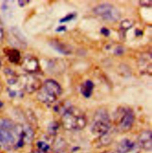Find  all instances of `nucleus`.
<instances>
[{"mask_svg": "<svg viewBox=\"0 0 152 153\" xmlns=\"http://www.w3.org/2000/svg\"><path fill=\"white\" fill-rule=\"evenodd\" d=\"M61 124L68 131L81 130L86 126V116L77 108L72 106L66 107L63 111Z\"/></svg>", "mask_w": 152, "mask_h": 153, "instance_id": "nucleus-1", "label": "nucleus"}, {"mask_svg": "<svg viewBox=\"0 0 152 153\" xmlns=\"http://www.w3.org/2000/svg\"><path fill=\"white\" fill-rule=\"evenodd\" d=\"M134 121V111L128 107H119L114 114V125L117 131L120 133H126L130 131Z\"/></svg>", "mask_w": 152, "mask_h": 153, "instance_id": "nucleus-2", "label": "nucleus"}, {"mask_svg": "<svg viewBox=\"0 0 152 153\" xmlns=\"http://www.w3.org/2000/svg\"><path fill=\"white\" fill-rule=\"evenodd\" d=\"M111 126V120L108 112L105 109L96 111L91 126L93 135L98 138H102L109 132Z\"/></svg>", "mask_w": 152, "mask_h": 153, "instance_id": "nucleus-3", "label": "nucleus"}, {"mask_svg": "<svg viewBox=\"0 0 152 153\" xmlns=\"http://www.w3.org/2000/svg\"><path fill=\"white\" fill-rule=\"evenodd\" d=\"M62 93L61 85L55 80L46 79L37 94L38 100L42 103L50 104L54 102Z\"/></svg>", "mask_w": 152, "mask_h": 153, "instance_id": "nucleus-4", "label": "nucleus"}, {"mask_svg": "<svg viewBox=\"0 0 152 153\" xmlns=\"http://www.w3.org/2000/svg\"><path fill=\"white\" fill-rule=\"evenodd\" d=\"M93 12L104 20L110 22H116L121 18L119 11L110 4H100L94 8Z\"/></svg>", "mask_w": 152, "mask_h": 153, "instance_id": "nucleus-5", "label": "nucleus"}, {"mask_svg": "<svg viewBox=\"0 0 152 153\" xmlns=\"http://www.w3.org/2000/svg\"><path fill=\"white\" fill-rule=\"evenodd\" d=\"M14 133L18 138V141L16 144V146L17 147H22L26 144H29L34 141L35 135L34 131L29 125H15Z\"/></svg>", "mask_w": 152, "mask_h": 153, "instance_id": "nucleus-6", "label": "nucleus"}, {"mask_svg": "<svg viewBox=\"0 0 152 153\" xmlns=\"http://www.w3.org/2000/svg\"><path fill=\"white\" fill-rule=\"evenodd\" d=\"M141 149L137 143L130 139L122 140L113 153H140Z\"/></svg>", "mask_w": 152, "mask_h": 153, "instance_id": "nucleus-7", "label": "nucleus"}, {"mask_svg": "<svg viewBox=\"0 0 152 153\" xmlns=\"http://www.w3.org/2000/svg\"><path fill=\"white\" fill-rule=\"evenodd\" d=\"M13 130L0 128V146L10 149L16 145L15 134L12 132Z\"/></svg>", "mask_w": 152, "mask_h": 153, "instance_id": "nucleus-8", "label": "nucleus"}, {"mask_svg": "<svg viewBox=\"0 0 152 153\" xmlns=\"http://www.w3.org/2000/svg\"><path fill=\"white\" fill-rule=\"evenodd\" d=\"M137 144L140 149L146 152H151L152 149V132L146 130L142 132L138 137Z\"/></svg>", "mask_w": 152, "mask_h": 153, "instance_id": "nucleus-9", "label": "nucleus"}, {"mask_svg": "<svg viewBox=\"0 0 152 153\" xmlns=\"http://www.w3.org/2000/svg\"><path fill=\"white\" fill-rule=\"evenodd\" d=\"M22 67L26 72L29 74L36 73L40 69L38 59L33 56H26L22 63Z\"/></svg>", "mask_w": 152, "mask_h": 153, "instance_id": "nucleus-10", "label": "nucleus"}, {"mask_svg": "<svg viewBox=\"0 0 152 153\" xmlns=\"http://www.w3.org/2000/svg\"><path fill=\"white\" fill-rule=\"evenodd\" d=\"M24 78L23 88L28 93H33L41 88L42 82L38 78L31 76H26Z\"/></svg>", "mask_w": 152, "mask_h": 153, "instance_id": "nucleus-11", "label": "nucleus"}, {"mask_svg": "<svg viewBox=\"0 0 152 153\" xmlns=\"http://www.w3.org/2000/svg\"><path fill=\"white\" fill-rule=\"evenodd\" d=\"M139 68L143 74L152 73V55L151 53L142 54L139 60Z\"/></svg>", "mask_w": 152, "mask_h": 153, "instance_id": "nucleus-12", "label": "nucleus"}, {"mask_svg": "<svg viewBox=\"0 0 152 153\" xmlns=\"http://www.w3.org/2000/svg\"><path fill=\"white\" fill-rule=\"evenodd\" d=\"M4 52L11 63L17 64L20 62L21 55L19 50L14 48H6L4 49Z\"/></svg>", "mask_w": 152, "mask_h": 153, "instance_id": "nucleus-13", "label": "nucleus"}, {"mask_svg": "<svg viewBox=\"0 0 152 153\" xmlns=\"http://www.w3.org/2000/svg\"><path fill=\"white\" fill-rule=\"evenodd\" d=\"M94 88V83L91 80H86L84 82L80 87V91L83 96L86 98H89L93 93Z\"/></svg>", "mask_w": 152, "mask_h": 153, "instance_id": "nucleus-14", "label": "nucleus"}, {"mask_svg": "<svg viewBox=\"0 0 152 153\" xmlns=\"http://www.w3.org/2000/svg\"><path fill=\"white\" fill-rule=\"evenodd\" d=\"M52 46L59 52L64 54V55H70L72 53V49L71 48L61 42H60L57 40H54L51 43Z\"/></svg>", "mask_w": 152, "mask_h": 153, "instance_id": "nucleus-15", "label": "nucleus"}, {"mask_svg": "<svg viewBox=\"0 0 152 153\" xmlns=\"http://www.w3.org/2000/svg\"><path fill=\"white\" fill-rule=\"evenodd\" d=\"M4 74L7 78V82L10 85L16 84L19 81V77L16 73L10 68H6L4 71Z\"/></svg>", "mask_w": 152, "mask_h": 153, "instance_id": "nucleus-16", "label": "nucleus"}, {"mask_svg": "<svg viewBox=\"0 0 152 153\" xmlns=\"http://www.w3.org/2000/svg\"><path fill=\"white\" fill-rule=\"evenodd\" d=\"M15 127L14 123L9 119H3L0 120V128L13 130Z\"/></svg>", "mask_w": 152, "mask_h": 153, "instance_id": "nucleus-17", "label": "nucleus"}, {"mask_svg": "<svg viewBox=\"0 0 152 153\" xmlns=\"http://www.w3.org/2000/svg\"><path fill=\"white\" fill-rule=\"evenodd\" d=\"M133 26V22L127 19L125 20H123L120 25V29L122 32L123 34H125V32L128 30L130 29H131Z\"/></svg>", "mask_w": 152, "mask_h": 153, "instance_id": "nucleus-18", "label": "nucleus"}, {"mask_svg": "<svg viewBox=\"0 0 152 153\" xmlns=\"http://www.w3.org/2000/svg\"><path fill=\"white\" fill-rule=\"evenodd\" d=\"M59 128V125L57 122H52L51 124L49 125L48 129L49 133L52 134H55L58 131Z\"/></svg>", "mask_w": 152, "mask_h": 153, "instance_id": "nucleus-19", "label": "nucleus"}, {"mask_svg": "<svg viewBox=\"0 0 152 153\" xmlns=\"http://www.w3.org/2000/svg\"><path fill=\"white\" fill-rule=\"evenodd\" d=\"M75 17H76V14H75V13L69 14L67 15L66 16H65L64 17H63V19H61L60 20V23H65L67 22H69V21L73 20Z\"/></svg>", "mask_w": 152, "mask_h": 153, "instance_id": "nucleus-20", "label": "nucleus"}, {"mask_svg": "<svg viewBox=\"0 0 152 153\" xmlns=\"http://www.w3.org/2000/svg\"><path fill=\"white\" fill-rule=\"evenodd\" d=\"M8 91L9 96H10L11 97H16L17 95H21V94H22V93H20V92H17V91H16V90H12V89H11V88H8Z\"/></svg>", "mask_w": 152, "mask_h": 153, "instance_id": "nucleus-21", "label": "nucleus"}, {"mask_svg": "<svg viewBox=\"0 0 152 153\" xmlns=\"http://www.w3.org/2000/svg\"><path fill=\"white\" fill-rule=\"evenodd\" d=\"M140 4L142 6V7H151L152 6V1L149 0V1H140L139 2Z\"/></svg>", "mask_w": 152, "mask_h": 153, "instance_id": "nucleus-22", "label": "nucleus"}, {"mask_svg": "<svg viewBox=\"0 0 152 153\" xmlns=\"http://www.w3.org/2000/svg\"><path fill=\"white\" fill-rule=\"evenodd\" d=\"M31 153H50L49 150H45V149H42L37 148L35 150H34Z\"/></svg>", "mask_w": 152, "mask_h": 153, "instance_id": "nucleus-23", "label": "nucleus"}, {"mask_svg": "<svg viewBox=\"0 0 152 153\" xmlns=\"http://www.w3.org/2000/svg\"><path fill=\"white\" fill-rule=\"evenodd\" d=\"M101 33L102 35H104V36H109L110 35V31L109 29H108L106 27H103L101 29Z\"/></svg>", "mask_w": 152, "mask_h": 153, "instance_id": "nucleus-24", "label": "nucleus"}, {"mask_svg": "<svg viewBox=\"0 0 152 153\" xmlns=\"http://www.w3.org/2000/svg\"><path fill=\"white\" fill-rule=\"evenodd\" d=\"M123 52H124V49L122 48H121L120 46H118V48H116L115 51V53L117 55H122L123 53Z\"/></svg>", "mask_w": 152, "mask_h": 153, "instance_id": "nucleus-25", "label": "nucleus"}, {"mask_svg": "<svg viewBox=\"0 0 152 153\" xmlns=\"http://www.w3.org/2000/svg\"><path fill=\"white\" fill-rule=\"evenodd\" d=\"M4 27L2 26V23L0 21V40H2L4 38Z\"/></svg>", "mask_w": 152, "mask_h": 153, "instance_id": "nucleus-26", "label": "nucleus"}, {"mask_svg": "<svg viewBox=\"0 0 152 153\" xmlns=\"http://www.w3.org/2000/svg\"><path fill=\"white\" fill-rule=\"evenodd\" d=\"M67 30V27L64 26H59L57 29H56V31L58 32H64Z\"/></svg>", "mask_w": 152, "mask_h": 153, "instance_id": "nucleus-27", "label": "nucleus"}, {"mask_svg": "<svg viewBox=\"0 0 152 153\" xmlns=\"http://www.w3.org/2000/svg\"><path fill=\"white\" fill-rule=\"evenodd\" d=\"M135 34L137 36H142L143 34V32L142 30H139V29H137L135 31Z\"/></svg>", "mask_w": 152, "mask_h": 153, "instance_id": "nucleus-28", "label": "nucleus"}, {"mask_svg": "<svg viewBox=\"0 0 152 153\" xmlns=\"http://www.w3.org/2000/svg\"><path fill=\"white\" fill-rule=\"evenodd\" d=\"M19 4L20 7H23L25 5V2L24 1H19Z\"/></svg>", "mask_w": 152, "mask_h": 153, "instance_id": "nucleus-29", "label": "nucleus"}, {"mask_svg": "<svg viewBox=\"0 0 152 153\" xmlns=\"http://www.w3.org/2000/svg\"><path fill=\"white\" fill-rule=\"evenodd\" d=\"M2 89H3V85H2V83L1 81L0 80V93L2 91Z\"/></svg>", "mask_w": 152, "mask_h": 153, "instance_id": "nucleus-30", "label": "nucleus"}, {"mask_svg": "<svg viewBox=\"0 0 152 153\" xmlns=\"http://www.w3.org/2000/svg\"><path fill=\"white\" fill-rule=\"evenodd\" d=\"M3 106V103L0 100V108H1Z\"/></svg>", "mask_w": 152, "mask_h": 153, "instance_id": "nucleus-31", "label": "nucleus"}, {"mask_svg": "<svg viewBox=\"0 0 152 153\" xmlns=\"http://www.w3.org/2000/svg\"><path fill=\"white\" fill-rule=\"evenodd\" d=\"M0 67H1V61H0Z\"/></svg>", "mask_w": 152, "mask_h": 153, "instance_id": "nucleus-32", "label": "nucleus"}]
</instances>
